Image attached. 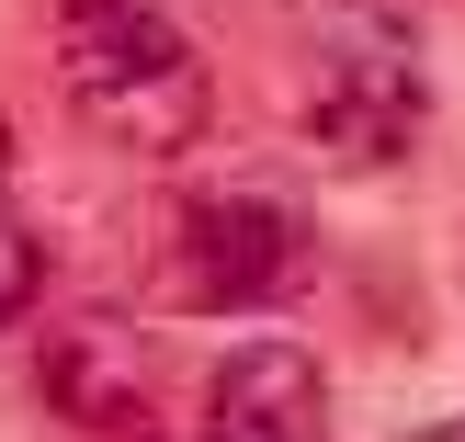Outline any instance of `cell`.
Masks as SVG:
<instances>
[{
	"label": "cell",
	"instance_id": "obj_1",
	"mask_svg": "<svg viewBox=\"0 0 465 442\" xmlns=\"http://www.w3.org/2000/svg\"><path fill=\"white\" fill-rule=\"evenodd\" d=\"M57 80L80 103V125L125 159H182L216 113V80H204L193 34L148 0H68L57 12Z\"/></svg>",
	"mask_w": 465,
	"mask_h": 442
},
{
	"label": "cell",
	"instance_id": "obj_2",
	"mask_svg": "<svg viewBox=\"0 0 465 442\" xmlns=\"http://www.w3.org/2000/svg\"><path fill=\"white\" fill-rule=\"evenodd\" d=\"M318 272V239L272 182H216L171 216L159 250V307L171 318H262Z\"/></svg>",
	"mask_w": 465,
	"mask_h": 442
},
{
	"label": "cell",
	"instance_id": "obj_3",
	"mask_svg": "<svg viewBox=\"0 0 465 442\" xmlns=\"http://www.w3.org/2000/svg\"><path fill=\"white\" fill-rule=\"evenodd\" d=\"M431 125L420 45H318L307 68V148L330 171H398Z\"/></svg>",
	"mask_w": 465,
	"mask_h": 442
},
{
	"label": "cell",
	"instance_id": "obj_4",
	"mask_svg": "<svg viewBox=\"0 0 465 442\" xmlns=\"http://www.w3.org/2000/svg\"><path fill=\"white\" fill-rule=\"evenodd\" d=\"M45 398H57L68 431L136 442V431H159V408H171V375H159V340L136 329L125 307H68L57 329H45Z\"/></svg>",
	"mask_w": 465,
	"mask_h": 442
},
{
	"label": "cell",
	"instance_id": "obj_5",
	"mask_svg": "<svg viewBox=\"0 0 465 442\" xmlns=\"http://www.w3.org/2000/svg\"><path fill=\"white\" fill-rule=\"evenodd\" d=\"M204 442H330V375L295 340H239L204 375Z\"/></svg>",
	"mask_w": 465,
	"mask_h": 442
},
{
	"label": "cell",
	"instance_id": "obj_6",
	"mask_svg": "<svg viewBox=\"0 0 465 442\" xmlns=\"http://www.w3.org/2000/svg\"><path fill=\"white\" fill-rule=\"evenodd\" d=\"M330 45H420V0H307Z\"/></svg>",
	"mask_w": 465,
	"mask_h": 442
},
{
	"label": "cell",
	"instance_id": "obj_7",
	"mask_svg": "<svg viewBox=\"0 0 465 442\" xmlns=\"http://www.w3.org/2000/svg\"><path fill=\"white\" fill-rule=\"evenodd\" d=\"M35 295H45V239H35L23 204H0V329H23Z\"/></svg>",
	"mask_w": 465,
	"mask_h": 442
},
{
	"label": "cell",
	"instance_id": "obj_8",
	"mask_svg": "<svg viewBox=\"0 0 465 442\" xmlns=\"http://www.w3.org/2000/svg\"><path fill=\"white\" fill-rule=\"evenodd\" d=\"M409 442H465V408H454V420H420V431H409Z\"/></svg>",
	"mask_w": 465,
	"mask_h": 442
},
{
	"label": "cell",
	"instance_id": "obj_9",
	"mask_svg": "<svg viewBox=\"0 0 465 442\" xmlns=\"http://www.w3.org/2000/svg\"><path fill=\"white\" fill-rule=\"evenodd\" d=\"M136 442H204V431H171V420H159V431H136Z\"/></svg>",
	"mask_w": 465,
	"mask_h": 442
}]
</instances>
